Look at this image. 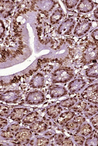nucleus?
I'll use <instances>...</instances> for the list:
<instances>
[{
	"mask_svg": "<svg viewBox=\"0 0 98 146\" xmlns=\"http://www.w3.org/2000/svg\"><path fill=\"white\" fill-rule=\"evenodd\" d=\"M98 60V44L88 41L82 52L81 62L83 65H89L95 63Z\"/></svg>",
	"mask_w": 98,
	"mask_h": 146,
	"instance_id": "1",
	"label": "nucleus"
},
{
	"mask_svg": "<svg viewBox=\"0 0 98 146\" xmlns=\"http://www.w3.org/2000/svg\"><path fill=\"white\" fill-rule=\"evenodd\" d=\"M75 76L74 70L71 68H62L55 70L52 74L53 83H66L71 81Z\"/></svg>",
	"mask_w": 98,
	"mask_h": 146,
	"instance_id": "2",
	"label": "nucleus"
},
{
	"mask_svg": "<svg viewBox=\"0 0 98 146\" xmlns=\"http://www.w3.org/2000/svg\"><path fill=\"white\" fill-rule=\"evenodd\" d=\"M80 96L88 103L98 105V83L87 86L82 92Z\"/></svg>",
	"mask_w": 98,
	"mask_h": 146,
	"instance_id": "3",
	"label": "nucleus"
},
{
	"mask_svg": "<svg viewBox=\"0 0 98 146\" xmlns=\"http://www.w3.org/2000/svg\"><path fill=\"white\" fill-rule=\"evenodd\" d=\"M45 96L43 92L36 90L30 92L25 99L26 103L29 105H39L43 103L45 101Z\"/></svg>",
	"mask_w": 98,
	"mask_h": 146,
	"instance_id": "4",
	"label": "nucleus"
},
{
	"mask_svg": "<svg viewBox=\"0 0 98 146\" xmlns=\"http://www.w3.org/2000/svg\"><path fill=\"white\" fill-rule=\"evenodd\" d=\"M92 26V23L89 20H83L80 21L75 25L74 28V35L76 36H83L90 30Z\"/></svg>",
	"mask_w": 98,
	"mask_h": 146,
	"instance_id": "5",
	"label": "nucleus"
},
{
	"mask_svg": "<svg viewBox=\"0 0 98 146\" xmlns=\"http://www.w3.org/2000/svg\"><path fill=\"white\" fill-rule=\"evenodd\" d=\"M75 24V20L72 17H70L64 20L58 27V33L62 35L70 34L74 30Z\"/></svg>",
	"mask_w": 98,
	"mask_h": 146,
	"instance_id": "6",
	"label": "nucleus"
},
{
	"mask_svg": "<svg viewBox=\"0 0 98 146\" xmlns=\"http://www.w3.org/2000/svg\"><path fill=\"white\" fill-rule=\"evenodd\" d=\"M86 121V117L83 115H76L74 118L64 125L66 131L68 132H76L79 127Z\"/></svg>",
	"mask_w": 98,
	"mask_h": 146,
	"instance_id": "7",
	"label": "nucleus"
},
{
	"mask_svg": "<svg viewBox=\"0 0 98 146\" xmlns=\"http://www.w3.org/2000/svg\"><path fill=\"white\" fill-rule=\"evenodd\" d=\"M21 97V92L19 90H8L1 93V100L6 103H15Z\"/></svg>",
	"mask_w": 98,
	"mask_h": 146,
	"instance_id": "8",
	"label": "nucleus"
},
{
	"mask_svg": "<svg viewBox=\"0 0 98 146\" xmlns=\"http://www.w3.org/2000/svg\"><path fill=\"white\" fill-rule=\"evenodd\" d=\"M86 81L83 78H77L71 80L68 84L67 90L71 94L77 93L86 86Z\"/></svg>",
	"mask_w": 98,
	"mask_h": 146,
	"instance_id": "9",
	"label": "nucleus"
},
{
	"mask_svg": "<svg viewBox=\"0 0 98 146\" xmlns=\"http://www.w3.org/2000/svg\"><path fill=\"white\" fill-rule=\"evenodd\" d=\"M32 131L30 129L20 128L15 135V141L19 143L28 142L32 137Z\"/></svg>",
	"mask_w": 98,
	"mask_h": 146,
	"instance_id": "10",
	"label": "nucleus"
},
{
	"mask_svg": "<svg viewBox=\"0 0 98 146\" xmlns=\"http://www.w3.org/2000/svg\"><path fill=\"white\" fill-rule=\"evenodd\" d=\"M95 7V2L93 1L81 0L76 7V10L80 13H87L92 11Z\"/></svg>",
	"mask_w": 98,
	"mask_h": 146,
	"instance_id": "11",
	"label": "nucleus"
},
{
	"mask_svg": "<svg viewBox=\"0 0 98 146\" xmlns=\"http://www.w3.org/2000/svg\"><path fill=\"white\" fill-rule=\"evenodd\" d=\"M30 112V110L26 108H16L12 110L9 117L15 122H19L23 119L25 115Z\"/></svg>",
	"mask_w": 98,
	"mask_h": 146,
	"instance_id": "12",
	"label": "nucleus"
},
{
	"mask_svg": "<svg viewBox=\"0 0 98 146\" xmlns=\"http://www.w3.org/2000/svg\"><path fill=\"white\" fill-rule=\"evenodd\" d=\"M68 90L60 85L53 86L49 89V96L52 98H59L68 94Z\"/></svg>",
	"mask_w": 98,
	"mask_h": 146,
	"instance_id": "13",
	"label": "nucleus"
},
{
	"mask_svg": "<svg viewBox=\"0 0 98 146\" xmlns=\"http://www.w3.org/2000/svg\"><path fill=\"white\" fill-rule=\"evenodd\" d=\"M76 115V113L72 110L66 111L61 113V114L58 117L56 122L61 125H64L67 122L72 120Z\"/></svg>",
	"mask_w": 98,
	"mask_h": 146,
	"instance_id": "14",
	"label": "nucleus"
},
{
	"mask_svg": "<svg viewBox=\"0 0 98 146\" xmlns=\"http://www.w3.org/2000/svg\"><path fill=\"white\" fill-rule=\"evenodd\" d=\"M36 6L42 11L49 12L56 5V2L53 1H36Z\"/></svg>",
	"mask_w": 98,
	"mask_h": 146,
	"instance_id": "15",
	"label": "nucleus"
},
{
	"mask_svg": "<svg viewBox=\"0 0 98 146\" xmlns=\"http://www.w3.org/2000/svg\"><path fill=\"white\" fill-rule=\"evenodd\" d=\"M45 84V78L41 73H37L30 80V85L33 89H40L43 88Z\"/></svg>",
	"mask_w": 98,
	"mask_h": 146,
	"instance_id": "16",
	"label": "nucleus"
},
{
	"mask_svg": "<svg viewBox=\"0 0 98 146\" xmlns=\"http://www.w3.org/2000/svg\"><path fill=\"white\" fill-rule=\"evenodd\" d=\"M93 128V127L91 124L85 122L79 127V128L75 132V133L81 134L86 137L89 136L94 132Z\"/></svg>",
	"mask_w": 98,
	"mask_h": 146,
	"instance_id": "17",
	"label": "nucleus"
},
{
	"mask_svg": "<svg viewBox=\"0 0 98 146\" xmlns=\"http://www.w3.org/2000/svg\"><path fill=\"white\" fill-rule=\"evenodd\" d=\"M29 128L33 132L40 133L46 131L48 129V125L45 122L36 121L31 124Z\"/></svg>",
	"mask_w": 98,
	"mask_h": 146,
	"instance_id": "18",
	"label": "nucleus"
},
{
	"mask_svg": "<svg viewBox=\"0 0 98 146\" xmlns=\"http://www.w3.org/2000/svg\"><path fill=\"white\" fill-rule=\"evenodd\" d=\"M62 110V108L59 104L53 105L47 109V114L52 119H56L61 114Z\"/></svg>",
	"mask_w": 98,
	"mask_h": 146,
	"instance_id": "19",
	"label": "nucleus"
},
{
	"mask_svg": "<svg viewBox=\"0 0 98 146\" xmlns=\"http://www.w3.org/2000/svg\"><path fill=\"white\" fill-rule=\"evenodd\" d=\"M64 16V12L61 7L56 9L50 16V23L53 25L58 24L63 18Z\"/></svg>",
	"mask_w": 98,
	"mask_h": 146,
	"instance_id": "20",
	"label": "nucleus"
},
{
	"mask_svg": "<svg viewBox=\"0 0 98 146\" xmlns=\"http://www.w3.org/2000/svg\"><path fill=\"white\" fill-rule=\"evenodd\" d=\"M86 77L91 79L98 78V62H95L90 65L85 70Z\"/></svg>",
	"mask_w": 98,
	"mask_h": 146,
	"instance_id": "21",
	"label": "nucleus"
},
{
	"mask_svg": "<svg viewBox=\"0 0 98 146\" xmlns=\"http://www.w3.org/2000/svg\"><path fill=\"white\" fill-rule=\"evenodd\" d=\"M98 113V105L89 103L85 110L83 113V115L87 118H90L94 115Z\"/></svg>",
	"mask_w": 98,
	"mask_h": 146,
	"instance_id": "22",
	"label": "nucleus"
},
{
	"mask_svg": "<svg viewBox=\"0 0 98 146\" xmlns=\"http://www.w3.org/2000/svg\"><path fill=\"white\" fill-rule=\"evenodd\" d=\"M88 102L82 99V100H79L76 104L71 108V110L78 114H83L84 110L86 109Z\"/></svg>",
	"mask_w": 98,
	"mask_h": 146,
	"instance_id": "23",
	"label": "nucleus"
},
{
	"mask_svg": "<svg viewBox=\"0 0 98 146\" xmlns=\"http://www.w3.org/2000/svg\"><path fill=\"white\" fill-rule=\"evenodd\" d=\"M79 101V99L76 97L69 98L63 100L58 104L62 108H72L76 103Z\"/></svg>",
	"mask_w": 98,
	"mask_h": 146,
	"instance_id": "24",
	"label": "nucleus"
},
{
	"mask_svg": "<svg viewBox=\"0 0 98 146\" xmlns=\"http://www.w3.org/2000/svg\"><path fill=\"white\" fill-rule=\"evenodd\" d=\"M39 114L37 111H32L27 114L23 119V122L25 124H31L36 122L39 119Z\"/></svg>",
	"mask_w": 98,
	"mask_h": 146,
	"instance_id": "25",
	"label": "nucleus"
},
{
	"mask_svg": "<svg viewBox=\"0 0 98 146\" xmlns=\"http://www.w3.org/2000/svg\"><path fill=\"white\" fill-rule=\"evenodd\" d=\"M57 143L60 146H74V143L72 139L66 137L64 135L60 134L57 139Z\"/></svg>",
	"mask_w": 98,
	"mask_h": 146,
	"instance_id": "26",
	"label": "nucleus"
},
{
	"mask_svg": "<svg viewBox=\"0 0 98 146\" xmlns=\"http://www.w3.org/2000/svg\"><path fill=\"white\" fill-rule=\"evenodd\" d=\"M13 2L12 1H1V14L8 15L13 9Z\"/></svg>",
	"mask_w": 98,
	"mask_h": 146,
	"instance_id": "27",
	"label": "nucleus"
},
{
	"mask_svg": "<svg viewBox=\"0 0 98 146\" xmlns=\"http://www.w3.org/2000/svg\"><path fill=\"white\" fill-rule=\"evenodd\" d=\"M85 146H98V134L94 132L88 137L85 140Z\"/></svg>",
	"mask_w": 98,
	"mask_h": 146,
	"instance_id": "28",
	"label": "nucleus"
},
{
	"mask_svg": "<svg viewBox=\"0 0 98 146\" xmlns=\"http://www.w3.org/2000/svg\"><path fill=\"white\" fill-rule=\"evenodd\" d=\"M74 145L76 146H83L84 145L86 138L85 137L79 134H74L72 137Z\"/></svg>",
	"mask_w": 98,
	"mask_h": 146,
	"instance_id": "29",
	"label": "nucleus"
},
{
	"mask_svg": "<svg viewBox=\"0 0 98 146\" xmlns=\"http://www.w3.org/2000/svg\"><path fill=\"white\" fill-rule=\"evenodd\" d=\"M80 1L79 0H67L64 1V3L66 8L68 10L74 9L76 7H77Z\"/></svg>",
	"mask_w": 98,
	"mask_h": 146,
	"instance_id": "30",
	"label": "nucleus"
},
{
	"mask_svg": "<svg viewBox=\"0 0 98 146\" xmlns=\"http://www.w3.org/2000/svg\"><path fill=\"white\" fill-rule=\"evenodd\" d=\"M49 143V139L45 137H39L36 139L35 145L36 146H47Z\"/></svg>",
	"mask_w": 98,
	"mask_h": 146,
	"instance_id": "31",
	"label": "nucleus"
},
{
	"mask_svg": "<svg viewBox=\"0 0 98 146\" xmlns=\"http://www.w3.org/2000/svg\"><path fill=\"white\" fill-rule=\"evenodd\" d=\"M15 133L9 130V129L7 128L6 130L5 131H1V135L2 137L6 138V139H10L13 138V137H15Z\"/></svg>",
	"mask_w": 98,
	"mask_h": 146,
	"instance_id": "32",
	"label": "nucleus"
},
{
	"mask_svg": "<svg viewBox=\"0 0 98 146\" xmlns=\"http://www.w3.org/2000/svg\"><path fill=\"white\" fill-rule=\"evenodd\" d=\"M89 121L92 127L98 131V113L91 117L89 119Z\"/></svg>",
	"mask_w": 98,
	"mask_h": 146,
	"instance_id": "33",
	"label": "nucleus"
},
{
	"mask_svg": "<svg viewBox=\"0 0 98 146\" xmlns=\"http://www.w3.org/2000/svg\"><path fill=\"white\" fill-rule=\"evenodd\" d=\"M10 109L8 106L1 104V108H0L1 117H7V115H9L10 113Z\"/></svg>",
	"mask_w": 98,
	"mask_h": 146,
	"instance_id": "34",
	"label": "nucleus"
},
{
	"mask_svg": "<svg viewBox=\"0 0 98 146\" xmlns=\"http://www.w3.org/2000/svg\"><path fill=\"white\" fill-rule=\"evenodd\" d=\"M90 36L91 37L92 39L93 40L94 42L98 44V28L93 30L91 32Z\"/></svg>",
	"mask_w": 98,
	"mask_h": 146,
	"instance_id": "35",
	"label": "nucleus"
},
{
	"mask_svg": "<svg viewBox=\"0 0 98 146\" xmlns=\"http://www.w3.org/2000/svg\"><path fill=\"white\" fill-rule=\"evenodd\" d=\"M7 128L15 133L20 129V125L17 124H12L11 125H9Z\"/></svg>",
	"mask_w": 98,
	"mask_h": 146,
	"instance_id": "36",
	"label": "nucleus"
},
{
	"mask_svg": "<svg viewBox=\"0 0 98 146\" xmlns=\"http://www.w3.org/2000/svg\"><path fill=\"white\" fill-rule=\"evenodd\" d=\"M0 125H1V128L2 129V128L5 127L6 125H7L8 124V121L7 119H6L5 118H1L0 119Z\"/></svg>",
	"mask_w": 98,
	"mask_h": 146,
	"instance_id": "37",
	"label": "nucleus"
},
{
	"mask_svg": "<svg viewBox=\"0 0 98 146\" xmlns=\"http://www.w3.org/2000/svg\"><path fill=\"white\" fill-rule=\"evenodd\" d=\"M93 15H94V16L95 19H96L97 20H98V7L94 10V11L93 12Z\"/></svg>",
	"mask_w": 98,
	"mask_h": 146,
	"instance_id": "38",
	"label": "nucleus"
}]
</instances>
